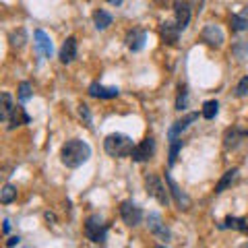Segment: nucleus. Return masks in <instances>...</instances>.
I'll return each instance as SVG.
<instances>
[{
	"mask_svg": "<svg viewBox=\"0 0 248 248\" xmlns=\"http://www.w3.org/2000/svg\"><path fill=\"white\" fill-rule=\"evenodd\" d=\"M89 157H91V147L85 141H81V139H71L60 149V159L66 168H79L87 164Z\"/></svg>",
	"mask_w": 248,
	"mask_h": 248,
	"instance_id": "f257e3e1",
	"label": "nucleus"
},
{
	"mask_svg": "<svg viewBox=\"0 0 248 248\" xmlns=\"http://www.w3.org/2000/svg\"><path fill=\"white\" fill-rule=\"evenodd\" d=\"M104 149L110 157H130V153L135 149V143H133V139L126 137V135L114 133V135L106 137Z\"/></svg>",
	"mask_w": 248,
	"mask_h": 248,
	"instance_id": "f03ea898",
	"label": "nucleus"
},
{
	"mask_svg": "<svg viewBox=\"0 0 248 248\" xmlns=\"http://www.w3.org/2000/svg\"><path fill=\"white\" fill-rule=\"evenodd\" d=\"M85 236L93 244H104L108 238V223L99 215H91L85 221Z\"/></svg>",
	"mask_w": 248,
	"mask_h": 248,
	"instance_id": "7ed1b4c3",
	"label": "nucleus"
},
{
	"mask_svg": "<svg viewBox=\"0 0 248 248\" xmlns=\"http://www.w3.org/2000/svg\"><path fill=\"white\" fill-rule=\"evenodd\" d=\"M145 188H147V195H151L153 199H157L161 205L170 203V192L164 188L161 178L157 174H147L145 176Z\"/></svg>",
	"mask_w": 248,
	"mask_h": 248,
	"instance_id": "20e7f679",
	"label": "nucleus"
},
{
	"mask_svg": "<svg viewBox=\"0 0 248 248\" xmlns=\"http://www.w3.org/2000/svg\"><path fill=\"white\" fill-rule=\"evenodd\" d=\"M120 217L128 228H135L143 221V211H141V207H137L133 203V201H124L120 205Z\"/></svg>",
	"mask_w": 248,
	"mask_h": 248,
	"instance_id": "39448f33",
	"label": "nucleus"
},
{
	"mask_svg": "<svg viewBox=\"0 0 248 248\" xmlns=\"http://www.w3.org/2000/svg\"><path fill=\"white\" fill-rule=\"evenodd\" d=\"M153 153H155V139L147 137L139 145H135L130 157H133V161H137V164H143V161H149L153 157Z\"/></svg>",
	"mask_w": 248,
	"mask_h": 248,
	"instance_id": "423d86ee",
	"label": "nucleus"
},
{
	"mask_svg": "<svg viewBox=\"0 0 248 248\" xmlns=\"http://www.w3.org/2000/svg\"><path fill=\"white\" fill-rule=\"evenodd\" d=\"M147 228H149V232L153 236H157L161 242H170V238H172V234H170V230L166 228V223L161 221V215L159 213H149L147 215Z\"/></svg>",
	"mask_w": 248,
	"mask_h": 248,
	"instance_id": "0eeeda50",
	"label": "nucleus"
},
{
	"mask_svg": "<svg viewBox=\"0 0 248 248\" xmlns=\"http://www.w3.org/2000/svg\"><path fill=\"white\" fill-rule=\"evenodd\" d=\"M201 40L207 46H211V48H221L223 42H226V35H223V31L217 25L209 23V25H205L203 31H201Z\"/></svg>",
	"mask_w": 248,
	"mask_h": 248,
	"instance_id": "6e6552de",
	"label": "nucleus"
},
{
	"mask_svg": "<svg viewBox=\"0 0 248 248\" xmlns=\"http://www.w3.org/2000/svg\"><path fill=\"white\" fill-rule=\"evenodd\" d=\"M166 182H168V188H170V195L174 197V203L178 205V209H190V205H192V201H190V197L186 195V192L180 188V186L176 184V180L170 174H166Z\"/></svg>",
	"mask_w": 248,
	"mask_h": 248,
	"instance_id": "1a4fd4ad",
	"label": "nucleus"
},
{
	"mask_svg": "<svg viewBox=\"0 0 248 248\" xmlns=\"http://www.w3.org/2000/svg\"><path fill=\"white\" fill-rule=\"evenodd\" d=\"M174 13H176V23L182 31L188 27L190 17H192V4L188 0H176L174 2Z\"/></svg>",
	"mask_w": 248,
	"mask_h": 248,
	"instance_id": "9d476101",
	"label": "nucleus"
},
{
	"mask_svg": "<svg viewBox=\"0 0 248 248\" xmlns=\"http://www.w3.org/2000/svg\"><path fill=\"white\" fill-rule=\"evenodd\" d=\"M124 42H126V48L130 52H141L145 48V42H147V33H145V29H130L126 37H124Z\"/></svg>",
	"mask_w": 248,
	"mask_h": 248,
	"instance_id": "9b49d317",
	"label": "nucleus"
},
{
	"mask_svg": "<svg viewBox=\"0 0 248 248\" xmlns=\"http://www.w3.org/2000/svg\"><path fill=\"white\" fill-rule=\"evenodd\" d=\"M180 27H178V23L176 21H164L161 23V27H159V35H161V40H164L166 44L170 46H174L178 42V37H180Z\"/></svg>",
	"mask_w": 248,
	"mask_h": 248,
	"instance_id": "f8f14e48",
	"label": "nucleus"
},
{
	"mask_svg": "<svg viewBox=\"0 0 248 248\" xmlns=\"http://www.w3.org/2000/svg\"><path fill=\"white\" fill-rule=\"evenodd\" d=\"M197 118H199V114H197V112H192V114H186L182 120H176V122L172 124V128L168 130V139H170V141H174V139H178V137H180V135L184 133V130L188 128L190 124L195 122Z\"/></svg>",
	"mask_w": 248,
	"mask_h": 248,
	"instance_id": "ddd939ff",
	"label": "nucleus"
},
{
	"mask_svg": "<svg viewBox=\"0 0 248 248\" xmlns=\"http://www.w3.org/2000/svg\"><path fill=\"white\" fill-rule=\"evenodd\" d=\"M118 93H120L118 87H104L97 81L89 85V95L97 99H114V97H118Z\"/></svg>",
	"mask_w": 248,
	"mask_h": 248,
	"instance_id": "4468645a",
	"label": "nucleus"
},
{
	"mask_svg": "<svg viewBox=\"0 0 248 248\" xmlns=\"http://www.w3.org/2000/svg\"><path fill=\"white\" fill-rule=\"evenodd\" d=\"M58 58H60L62 64H71V62L77 58V40L75 37H66V42L62 44V48H60Z\"/></svg>",
	"mask_w": 248,
	"mask_h": 248,
	"instance_id": "2eb2a0df",
	"label": "nucleus"
},
{
	"mask_svg": "<svg viewBox=\"0 0 248 248\" xmlns=\"http://www.w3.org/2000/svg\"><path fill=\"white\" fill-rule=\"evenodd\" d=\"M29 120H31V116L25 112V108H23V106H15L11 118H9V122H6V128L13 130V128L21 126V124H29Z\"/></svg>",
	"mask_w": 248,
	"mask_h": 248,
	"instance_id": "dca6fc26",
	"label": "nucleus"
},
{
	"mask_svg": "<svg viewBox=\"0 0 248 248\" xmlns=\"http://www.w3.org/2000/svg\"><path fill=\"white\" fill-rule=\"evenodd\" d=\"M35 48L40 50V54H44V56H52V40H50V35L46 33V31H42V29H37L35 31Z\"/></svg>",
	"mask_w": 248,
	"mask_h": 248,
	"instance_id": "f3484780",
	"label": "nucleus"
},
{
	"mask_svg": "<svg viewBox=\"0 0 248 248\" xmlns=\"http://www.w3.org/2000/svg\"><path fill=\"white\" fill-rule=\"evenodd\" d=\"M246 135H248V133H244V130L228 128L226 135H223V147H226V149H236L238 143H240V139L246 137Z\"/></svg>",
	"mask_w": 248,
	"mask_h": 248,
	"instance_id": "a211bd4d",
	"label": "nucleus"
},
{
	"mask_svg": "<svg viewBox=\"0 0 248 248\" xmlns=\"http://www.w3.org/2000/svg\"><path fill=\"white\" fill-rule=\"evenodd\" d=\"M230 25H232L234 31H248V6H244L240 13L232 15Z\"/></svg>",
	"mask_w": 248,
	"mask_h": 248,
	"instance_id": "6ab92c4d",
	"label": "nucleus"
},
{
	"mask_svg": "<svg viewBox=\"0 0 248 248\" xmlns=\"http://www.w3.org/2000/svg\"><path fill=\"white\" fill-rule=\"evenodd\" d=\"M221 230H226V228H230V230H238V232H242V234H248V223H246V219H242V217H226V221L219 226Z\"/></svg>",
	"mask_w": 248,
	"mask_h": 248,
	"instance_id": "aec40b11",
	"label": "nucleus"
},
{
	"mask_svg": "<svg viewBox=\"0 0 248 248\" xmlns=\"http://www.w3.org/2000/svg\"><path fill=\"white\" fill-rule=\"evenodd\" d=\"M0 120H2L4 124L9 122V118H11V114H13V97L9 95V93H2V95H0Z\"/></svg>",
	"mask_w": 248,
	"mask_h": 248,
	"instance_id": "412c9836",
	"label": "nucleus"
},
{
	"mask_svg": "<svg viewBox=\"0 0 248 248\" xmlns=\"http://www.w3.org/2000/svg\"><path fill=\"white\" fill-rule=\"evenodd\" d=\"M236 176H238V170H236V168H234V170H228V172L221 176V180L215 184V195H221V192L226 190L228 186L236 180Z\"/></svg>",
	"mask_w": 248,
	"mask_h": 248,
	"instance_id": "4be33fe9",
	"label": "nucleus"
},
{
	"mask_svg": "<svg viewBox=\"0 0 248 248\" xmlns=\"http://www.w3.org/2000/svg\"><path fill=\"white\" fill-rule=\"evenodd\" d=\"M112 15L110 13H106V11H95L93 13V23H95V27L99 29V31H104V29H108L112 25Z\"/></svg>",
	"mask_w": 248,
	"mask_h": 248,
	"instance_id": "5701e85b",
	"label": "nucleus"
},
{
	"mask_svg": "<svg viewBox=\"0 0 248 248\" xmlns=\"http://www.w3.org/2000/svg\"><path fill=\"white\" fill-rule=\"evenodd\" d=\"M15 199H17V188H15L13 184H4L2 190H0V203L9 205V203H13Z\"/></svg>",
	"mask_w": 248,
	"mask_h": 248,
	"instance_id": "b1692460",
	"label": "nucleus"
},
{
	"mask_svg": "<svg viewBox=\"0 0 248 248\" xmlns=\"http://www.w3.org/2000/svg\"><path fill=\"white\" fill-rule=\"evenodd\" d=\"M217 112H219V104L215 102V99H211V102H205L203 104V110H201V116H203L205 120H213Z\"/></svg>",
	"mask_w": 248,
	"mask_h": 248,
	"instance_id": "393cba45",
	"label": "nucleus"
},
{
	"mask_svg": "<svg viewBox=\"0 0 248 248\" xmlns=\"http://www.w3.org/2000/svg\"><path fill=\"white\" fill-rule=\"evenodd\" d=\"M186 106H188V89H186V85H180L178 87V97H176V110L182 112L186 110Z\"/></svg>",
	"mask_w": 248,
	"mask_h": 248,
	"instance_id": "a878e982",
	"label": "nucleus"
},
{
	"mask_svg": "<svg viewBox=\"0 0 248 248\" xmlns=\"http://www.w3.org/2000/svg\"><path fill=\"white\" fill-rule=\"evenodd\" d=\"M182 145H184V141H182L180 137H178V139H174V141H170V159H168V164H170V166H174V164H176V159H178V153H180Z\"/></svg>",
	"mask_w": 248,
	"mask_h": 248,
	"instance_id": "bb28decb",
	"label": "nucleus"
},
{
	"mask_svg": "<svg viewBox=\"0 0 248 248\" xmlns=\"http://www.w3.org/2000/svg\"><path fill=\"white\" fill-rule=\"evenodd\" d=\"M27 35H25V29H19V31H13L9 42H11V48H23V44H25Z\"/></svg>",
	"mask_w": 248,
	"mask_h": 248,
	"instance_id": "cd10ccee",
	"label": "nucleus"
},
{
	"mask_svg": "<svg viewBox=\"0 0 248 248\" xmlns=\"http://www.w3.org/2000/svg\"><path fill=\"white\" fill-rule=\"evenodd\" d=\"M31 97H33V87H31V83L23 81L19 85V99L21 102H27V99H31Z\"/></svg>",
	"mask_w": 248,
	"mask_h": 248,
	"instance_id": "c85d7f7f",
	"label": "nucleus"
},
{
	"mask_svg": "<svg viewBox=\"0 0 248 248\" xmlns=\"http://www.w3.org/2000/svg\"><path fill=\"white\" fill-rule=\"evenodd\" d=\"M244 95H248V77H242L236 87V97H244Z\"/></svg>",
	"mask_w": 248,
	"mask_h": 248,
	"instance_id": "c756f323",
	"label": "nucleus"
},
{
	"mask_svg": "<svg viewBox=\"0 0 248 248\" xmlns=\"http://www.w3.org/2000/svg\"><path fill=\"white\" fill-rule=\"evenodd\" d=\"M79 116L85 120V124H87V126H91V114H89V108L85 106V104L79 106Z\"/></svg>",
	"mask_w": 248,
	"mask_h": 248,
	"instance_id": "7c9ffc66",
	"label": "nucleus"
},
{
	"mask_svg": "<svg viewBox=\"0 0 248 248\" xmlns=\"http://www.w3.org/2000/svg\"><path fill=\"white\" fill-rule=\"evenodd\" d=\"M19 242H21V238H19V236H11L9 240H6V246L11 248V246H17Z\"/></svg>",
	"mask_w": 248,
	"mask_h": 248,
	"instance_id": "2f4dec72",
	"label": "nucleus"
},
{
	"mask_svg": "<svg viewBox=\"0 0 248 248\" xmlns=\"http://www.w3.org/2000/svg\"><path fill=\"white\" fill-rule=\"evenodd\" d=\"M203 2H205V0H192V4H195L197 6V13H201V11H203Z\"/></svg>",
	"mask_w": 248,
	"mask_h": 248,
	"instance_id": "473e14b6",
	"label": "nucleus"
},
{
	"mask_svg": "<svg viewBox=\"0 0 248 248\" xmlns=\"http://www.w3.org/2000/svg\"><path fill=\"white\" fill-rule=\"evenodd\" d=\"M2 232H4V234H9V232H11V221L9 219L2 221Z\"/></svg>",
	"mask_w": 248,
	"mask_h": 248,
	"instance_id": "72a5a7b5",
	"label": "nucleus"
},
{
	"mask_svg": "<svg viewBox=\"0 0 248 248\" xmlns=\"http://www.w3.org/2000/svg\"><path fill=\"white\" fill-rule=\"evenodd\" d=\"M108 2H110L112 6H120V4H122V0H108Z\"/></svg>",
	"mask_w": 248,
	"mask_h": 248,
	"instance_id": "f704fd0d",
	"label": "nucleus"
},
{
	"mask_svg": "<svg viewBox=\"0 0 248 248\" xmlns=\"http://www.w3.org/2000/svg\"><path fill=\"white\" fill-rule=\"evenodd\" d=\"M46 219H48V221H56V217H54L52 213H46Z\"/></svg>",
	"mask_w": 248,
	"mask_h": 248,
	"instance_id": "c9c22d12",
	"label": "nucleus"
}]
</instances>
